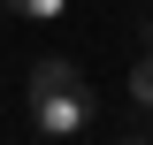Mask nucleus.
Here are the masks:
<instances>
[{
  "label": "nucleus",
  "mask_w": 153,
  "mask_h": 145,
  "mask_svg": "<svg viewBox=\"0 0 153 145\" xmlns=\"http://www.w3.org/2000/svg\"><path fill=\"white\" fill-rule=\"evenodd\" d=\"M146 46H153V16H146Z\"/></svg>",
  "instance_id": "nucleus-6"
},
{
  "label": "nucleus",
  "mask_w": 153,
  "mask_h": 145,
  "mask_svg": "<svg viewBox=\"0 0 153 145\" xmlns=\"http://www.w3.org/2000/svg\"><path fill=\"white\" fill-rule=\"evenodd\" d=\"M130 99H138V107L153 115V46L138 54V69H130Z\"/></svg>",
  "instance_id": "nucleus-3"
},
{
  "label": "nucleus",
  "mask_w": 153,
  "mask_h": 145,
  "mask_svg": "<svg viewBox=\"0 0 153 145\" xmlns=\"http://www.w3.org/2000/svg\"><path fill=\"white\" fill-rule=\"evenodd\" d=\"M16 16H31V23H54V16H69V0H8Z\"/></svg>",
  "instance_id": "nucleus-4"
},
{
  "label": "nucleus",
  "mask_w": 153,
  "mask_h": 145,
  "mask_svg": "<svg viewBox=\"0 0 153 145\" xmlns=\"http://www.w3.org/2000/svg\"><path fill=\"white\" fill-rule=\"evenodd\" d=\"M92 115H100L92 84H69V92L31 99V130H46V138H76V130H92Z\"/></svg>",
  "instance_id": "nucleus-1"
},
{
  "label": "nucleus",
  "mask_w": 153,
  "mask_h": 145,
  "mask_svg": "<svg viewBox=\"0 0 153 145\" xmlns=\"http://www.w3.org/2000/svg\"><path fill=\"white\" fill-rule=\"evenodd\" d=\"M115 145H146V138H138V130H130V138H115Z\"/></svg>",
  "instance_id": "nucleus-5"
},
{
  "label": "nucleus",
  "mask_w": 153,
  "mask_h": 145,
  "mask_svg": "<svg viewBox=\"0 0 153 145\" xmlns=\"http://www.w3.org/2000/svg\"><path fill=\"white\" fill-rule=\"evenodd\" d=\"M69 84H84V76H76V61L69 54H46V61H31V99H46V92H69Z\"/></svg>",
  "instance_id": "nucleus-2"
}]
</instances>
